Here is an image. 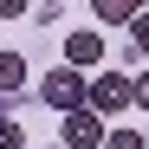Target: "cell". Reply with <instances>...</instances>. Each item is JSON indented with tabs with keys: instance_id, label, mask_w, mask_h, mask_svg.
I'll return each mask as SVG.
<instances>
[{
	"instance_id": "8fae6325",
	"label": "cell",
	"mask_w": 149,
	"mask_h": 149,
	"mask_svg": "<svg viewBox=\"0 0 149 149\" xmlns=\"http://www.w3.org/2000/svg\"><path fill=\"white\" fill-rule=\"evenodd\" d=\"M136 104L149 110V71H143V78H136Z\"/></svg>"
},
{
	"instance_id": "7c38bea8",
	"label": "cell",
	"mask_w": 149,
	"mask_h": 149,
	"mask_svg": "<svg viewBox=\"0 0 149 149\" xmlns=\"http://www.w3.org/2000/svg\"><path fill=\"white\" fill-rule=\"evenodd\" d=\"M52 7H65V0H52Z\"/></svg>"
},
{
	"instance_id": "9c48e42d",
	"label": "cell",
	"mask_w": 149,
	"mask_h": 149,
	"mask_svg": "<svg viewBox=\"0 0 149 149\" xmlns=\"http://www.w3.org/2000/svg\"><path fill=\"white\" fill-rule=\"evenodd\" d=\"M0 149H26V130H19L13 117H0Z\"/></svg>"
},
{
	"instance_id": "30bf717a",
	"label": "cell",
	"mask_w": 149,
	"mask_h": 149,
	"mask_svg": "<svg viewBox=\"0 0 149 149\" xmlns=\"http://www.w3.org/2000/svg\"><path fill=\"white\" fill-rule=\"evenodd\" d=\"M33 13V0H0V19H26Z\"/></svg>"
},
{
	"instance_id": "277c9868",
	"label": "cell",
	"mask_w": 149,
	"mask_h": 149,
	"mask_svg": "<svg viewBox=\"0 0 149 149\" xmlns=\"http://www.w3.org/2000/svg\"><path fill=\"white\" fill-rule=\"evenodd\" d=\"M65 65H78V71H91V65H104V33H91V26H78V33H65Z\"/></svg>"
},
{
	"instance_id": "52a82bcc",
	"label": "cell",
	"mask_w": 149,
	"mask_h": 149,
	"mask_svg": "<svg viewBox=\"0 0 149 149\" xmlns=\"http://www.w3.org/2000/svg\"><path fill=\"white\" fill-rule=\"evenodd\" d=\"M130 58H149V7L130 19Z\"/></svg>"
},
{
	"instance_id": "ba28073f",
	"label": "cell",
	"mask_w": 149,
	"mask_h": 149,
	"mask_svg": "<svg viewBox=\"0 0 149 149\" xmlns=\"http://www.w3.org/2000/svg\"><path fill=\"white\" fill-rule=\"evenodd\" d=\"M104 149H149V136H136V130H110Z\"/></svg>"
},
{
	"instance_id": "8992f818",
	"label": "cell",
	"mask_w": 149,
	"mask_h": 149,
	"mask_svg": "<svg viewBox=\"0 0 149 149\" xmlns=\"http://www.w3.org/2000/svg\"><path fill=\"white\" fill-rule=\"evenodd\" d=\"M19 84H26V58H19V52H0V97H13Z\"/></svg>"
},
{
	"instance_id": "3957f363",
	"label": "cell",
	"mask_w": 149,
	"mask_h": 149,
	"mask_svg": "<svg viewBox=\"0 0 149 149\" xmlns=\"http://www.w3.org/2000/svg\"><path fill=\"white\" fill-rule=\"evenodd\" d=\"M65 149H104V117H97L91 104L65 110Z\"/></svg>"
},
{
	"instance_id": "5b68a950",
	"label": "cell",
	"mask_w": 149,
	"mask_h": 149,
	"mask_svg": "<svg viewBox=\"0 0 149 149\" xmlns=\"http://www.w3.org/2000/svg\"><path fill=\"white\" fill-rule=\"evenodd\" d=\"M143 7H149V0H91V13L104 19V26H130Z\"/></svg>"
},
{
	"instance_id": "4fadbf2b",
	"label": "cell",
	"mask_w": 149,
	"mask_h": 149,
	"mask_svg": "<svg viewBox=\"0 0 149 149\" xmlns=\"http://www.w3.org/2000/svg\"><path fill=\"white\" fill-rule=\"evenodd\" d=\"M52 149H65V143H52Z\"/></svg>"
},
{
	"instance_id": "6da1fadb",
	"label": "cell",
	"mask_w": 149,
	"mask_h": 149,
	"mask_svg": "<svg viewBox=\"0 0 149 149\" xmlns=\"http://www.w3.org/2000/svg\"><path fill=\"white\" fill-rule=\"evenodd\" d=\"M84 97H91V78H84L78 65H52V71L39 78V104H45V110H58V117H65V110H78Z\"/></svg>"
},
{
	"instance_id": "7a4b0ae2",
	"label": "cell",
	"mask_w": 149,
	"mask_h": 149,
	"mask_svg": "<svg viewBox=\"0 0 149 149\" xmlns=\"http://www.w3.org/2000/svg\"><path fill=\"white\" fill-rule=\"evenodd\" d=\"M84 104L97 110V117H117L123 104H136V78H123V71H97L91 78V97Z\"/></svg>"
}]
</instances>
